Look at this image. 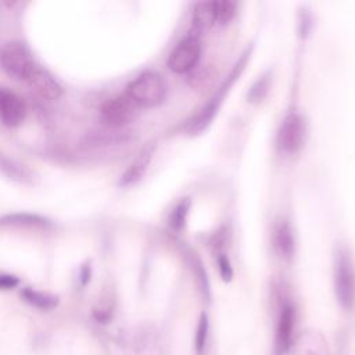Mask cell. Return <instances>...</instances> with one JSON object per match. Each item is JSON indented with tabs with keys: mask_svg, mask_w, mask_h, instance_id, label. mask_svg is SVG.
<instances>
[{
	"mask_svg": "<svg viewBox=\"0 0 355 355\" xmlns=\"http://www.w3.org/2000/svg\"><path fill=\"white\" fill-rule=\"evenodd\" d=\"M250 55V50H247L241 57L240 60L234 64L232 72L229 73V76H226V79L223 80V83L220 85V87L216 90V93L208 100L207 104L202 105V108L187 122L186 125V130L190 133V135H198L200 132H202L204 129H207L209 126V123L212 122L214 116L216 115L222 101H223V97L226 96V93L229 92V89L232 87V85L234 83V80L240 76L241 71L244 69V65L247 62V58Z\"/></svg>",
	"mask_w": 355,
	"mask_h": 355,
	"instance_id": "6da1fadb",
	"label": "cell"
},
{
	"mask_svg": "<svg viewBox=\"0 0 355 355\" xmlns=\"http://www.w3.org/2000/svg\"><path fill=\"white\" fill-rule=\"evenodd\" d=\"M125 94L137 107L151 108L164 101L166 85L159 73L154 71H144L128 85Z\"/></svg>",
	"mask_w": 355,
	"mask_h": 355,
	"instance_id": "7a4b0ae2",
	"label": "cell"
},
{
	"mask_svg": "<svg viewBox=\"0 0 355 355\" xmlns=\"http://www.w3.org/2000/svg\"><path fill=\"white\" fill-rule=\"evenodd\" d=\"M36 65L28 47L22 42L11 40L0 49V67L15 80L26 82Z\"/></svg>",
	"mask_w": 355,
	"mask_h": 355,
	"instance_id": "3957f363",
	"label": "cell"
},
{
	"mask_svg": "<svg viewBox=\"0 0 355 355\" xmlns=\"http://www.w3.org/2000/svg\"><path fill=\"white\" fill-rule=\"evenodd\" d=\"M334 290L340 305L351 309L355 305V268L345 250H340L334 263Z\"/></svg>",
	"mask_w": 355,
	"mask_h": 355,
	"instance_id": "277c9868",
	"label": "cell"
},
{
	"mask_svg": "<svg viewBox=\"0 0 355 355\" xmlns=\"http://www.w3.org/2000/svg\"><path fill=\"white\" fill-rule=\"evenodd\" d=\"M137 108L139 107L126 94H119L103 103L100 119L107 128L122 129L136 118Z\"/></svg>",
	"mask_w": 355,
	"mask_h": 355,
	"instance_id": "5b68a950",
	"label": "cell"
},
{
	"mask_svg": "<svg viewBox=\"0 0 355 355\" xmlns=\"http://www.w3.org/2000/svg\"><path fill=\"white\" fill-rule=\"evenodd\" d=\"M306 137V122L305 119L297 114H288L277 132V146L284 153H297L305 141Z\"/></svg>",
	"mask_w": 355,
	"mask_h": 355,
	"instance_id": "8992f818",
	"label": "cell"
},
{
	"mask_svg": "<svg viewBox=\"0 0 355 355\" xmlns=\"http://www.w3.org/2000/svg\"><path fill=\"white\" fill-rule=\"evenodd\" d=\"M201 54V44L198 35L190 33L180 40L168 57V67L176 73L190 71L198 61Z\"/></svg>",
	"mask_w": 355,
	"mask_h": 355,
	"instance_id": "52a82bcc",
	"label": "cell"
},
{
	"mask_svg": "<svg viewBox=\"0 0 355 355\" xmlns=\"http://www.w3.org/2000/svg\"><path fill=\"white\" fill-rule=\"evenodd\" d=\"M295 323V309L290 302H284L276 324L275 333V355H286L293 347V329Z\"/></svg>",
	"mask_w": 355,
	"mask_h": 355,
	"instance_id": "ba28073f",
	"label": "cell"
},
{
	"mask_svg": "<svg viewBox=\"0 0 355 355\" xmlns=\"http://www.w3.org/2000/svg\"><path fill=\"white\" fill-rule=\"evenodd\" d=\"M26 116L24 100L11 89L0 87V121L8 128L22 125Z\"/></svg>",
	"mask_w": 355,
	"mask_h": 355,
	"instance_id": "9c48e42d",
	"label": "cell"
},
{
	"mask_svg": "<svg viewBox=\"0 0 355 355\" xmlns=\"http://www.w3.org/2000/svg\"><path fill=\"white\" fill-rule=\"evenodd\" d=\"M29 87L42 98L46 100H57L62 96V86L58 80L40 65H36L29 78L26 79Z\"/></svg>",
	"mask_w": 355,
	"mask_h": 355,
	"instance_id": "30bf717a",
	"label": "cell"
},
{
	"mask_svg": "<svg viewBox=\"0 0 355 355\" xmlns=\"http://www.w3.org/2000/svg\"><path fill=\"white\" fill-rule=\"evenodd\" d=\"M154 151H155L154 143H148L147 146H144L140 150V153L136 155V158L130 162V165L126 168V171L122 173V176L119 179V186L128 187V186L137 183L146 175V172L153 161Z\"/></svg>",
	"mask_w": 355,
	"mask_h": 355,
	"instance_id": "8fae6325",
	"label": "cell"
},
{
	"mask_svg": "<svg viewBox=\"0 0 355 355\" xmlns=\"http://www.w3.org/2000/svg\"><path fill=\"white\" fill-rule=\"evenodd\" d=\"M294 355H330L326 338L316 330L302 331L294 343Z\"/></svg>",
	"mask_w": 355,
	"mask_h": 355,
	"instance_id": "7c38bea8",
	"label": "cell"
},
{
	"mask_svg": "<svg viewBox=\"0 0 355 355\" xmlns=\"http://www.w3.org/2000/svg\"><path fill=\"white\" fill-rule=\"evenodd\" d=\"M129 139L128 133L121 130V129H94L87 132L80 143L82 147L85 148H97V147H105V146H112V144H119L125 143Z\"/></svg>",
	"mask_w": 355,
	"mask_h": 355,
	"instance_id": "4fadbf2b",
	"label": "cell"
},
{
	"mask_svg": "<svg viewBox=\"0 0 355 355\" xmlns=\"http://www.w3.org/2000/svg\"><path fill=\"white\" fill-rule=\"evenodd\" d=\"M0 173L6 176L8 180L15 183H21V184L33 183L32 171L22 162L3 153L1 150H0Z\"/></svg>",
	"mask_w": 355,
	"mask_h": 355,
	"instance_id": "5bb4252c",
	"label": "cell"
},
{
	"mask_svg": "<svg viewBox=\"0 0 355 355\" xmlns=\"http://www.w3.org/2000/svg\"><path fill=\"white\" fill-rule=\"evenodd\" d=\"M51 220L46 216L32 212H11L0 216V226H28V227H47Z\"/></svg>",
	"mask_w": 355,
	"mask_h": 355,
	"instance_id": "9a60e30c",
	"label": "cell"
},
{
	"mask_svg": "<svg viewBox=\"0 0 355 355\" xmlns=\"http://www.w3.org/2000/svg\"><path fill=\"white\" fill-rule=\"evenodd\" d=\"M216 24V1L197 3L193 11V29L198 35Z\"/></svg>",
	"mask_w": 355,
	"mask_h": 355,
	"instance_id": "2e32d148",
	"label": "cell"
},
{
	"mask_svg": "<svg viewBox=\"0 0 355 355\" xmlns=\"http://www.w3.org/2000/svg\"><path fill=\"white\" fill-rule=\"evenodd\" d=\"M21 295L28 304H31L32 306L39 308L42 311H51L58 305L57 295H54L51 293H46V291H37L31 287L24 288Z\"/></svg>",
	"mask_w": 355,
	"mask_h": 355,
	"instance_id": "e0dca14e",
	"label": "cell"
},
{
	"mask_svg": "<svg viewBox=\"0 0 355 355\" xmlns=\"http://www.w3.org/2000/svg\"><path fill=\"white\" fill-rule=\"evenodd\" d=\"M273 241H275V248L280 257L290 258L293 255V252H294L293 232L286 222H282L280 225L276 226L275 234H273Z\"/></svg>",
	"mask_w": 355,
	"mask_h": 355,
	"instance_id": "ac0fdd59",
	"label": "cell"
},
{
	"mask_svg": "<svg viewBox=\"0 0 355 355\" xmlns=\"http://www.w3.org/2000/svg\"><path fill=\"white\" fill-rule=\"evenodd\" d=\"M208 327H209L208 316H207V313H201L198 324H197L196 336H194V351H196L197 355H202L204 351H205L207 337H208Z\"/></svg>",
	"mask_w": 355,
	"mask_h": 355,
	"instance_id": "d6986e66",
	"label": "cell"
},
{
	"mask_svg": "<svg viewBox=\"0 0 355 355\" xmlns=\"http://www.w3.org/2000/svg\"><path fill=\"white\" fill-rule=\"evenodd\" d=\"M189 207H190V201L187 198H184L183 201H180L172 211L171 214V218H169V222H171V226L176 230L182 229L184 222H186V216H187V212H189Z\"/></svg>",
	"mask_w": 355,
	"mask_h": 355,
	"instance_id": "ffe728a7",
	"label": "cell"
},
{
	"mask_svg": "<svg viewBox=\"0 0 355 355\" xmlns=\"http://www.w3.org/2000/svg\"><path fill=\"white\" fill-rule=\"evenodd\" d=\"M269 83H270V76L269 73L262 75L250 89L248 92V101H259L265 97V94L269 90Z\"/></svg>",
	"mask_w": 355,
	"mask_h": 355,
	"instance_id": "44dd1931",
	"label": "cell"
},
{
	"mask_svg": "<svg viewBox=\"0 0 355 355\" xmlns=\"http://www.w3.org/2000/svg\"><path fill=\"white\" fill-rule=\"evenodd\" d=\"M236 6H237L236 1H230V0L216 1V22L227 24L236 12Z\"/></svg>",
	"mask_w": 355,
	"mask_h": 355,
	"instance_id": "7402d4cb",
	"label": "cell"
},
{
	"mask_svg": "<svg viewBox=\"0 0 355 355\" xmlns=\"http://www.w3.org/2000/svg\"><path fill=\"white\" fill-rule=\"evenodd\" d=\"M218 269H219V273L222 276V279L225 282H229L233 276V269H232V265H230V261L227 258V255L225 254H218Z\"/></svg>",
	"mask_w": 355,
	"mask_h": 355,
	"instance_id": "603a6c76",
	"label": "cell"
},
{
	"mask_svg": "<svg viewBox=\"0 0 355 355\" xmlns=\"http://www.w3.org/2000/svg\"><path fill=\"white\" fill-rule=\"evenodd\" d=\"M19 283V279L14 275H0V288L1 290H10V288H14L17 287Z\"/></svg>",
	"mask_w": 355,
	"mask_h": 355,
	"instance_id": "cb8c5ba5",
	"label": "cell"
},
{
	"mask_svg": "<svg viewBox=\"0 0 355 355\" xmlns=\"http://www.w3.org/2000/svg\"><path fill=\"white\" fill-rule=\"evenodd\" d=\"M90 277H92V268H90V262H86L80 266V270H79V279H80V283L82 286H86L89 282H90Z\"/></svg>",
	"mask_w": 355,
	"mask_h": 355,
	"instance_id": "d4e9b609",
	"label": "cell"
}]
</instances>
